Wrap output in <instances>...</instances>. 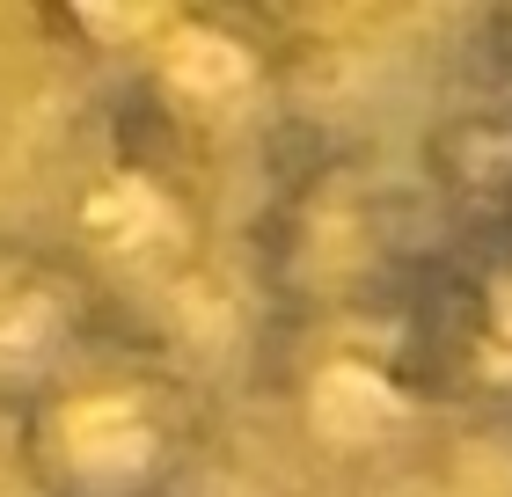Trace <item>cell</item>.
<instances>
[{"instance_id": "obj_4", "label": "cell", "mask_w": 512, "mask_h": 497, "mask_svg": "<svg viewBox=\"0 0 512 497\" xmlns=\"http://www.w3.org/2000/svg\"><path fill=\"white\" fill-rule=\"evenodd\" d=\"M96 66L110 74V96L176 132L183 147L220 161L249 147L286 110V44L271 22L235 8H88L66 15Z\"/></svg>"}, {"instance_id": "obj_1", "label": "cell", "mask_w": 512, "mask_h": 497, "mask_svg": "<svg viewBox=\"0 0 512 497\" xmlns=\"http://www.w3.org/2000/svg\"><path fill=\"white\" fill-rule=\"evenodd\" d=\"M52 234L132 322L161 329V307L191 300L213 278L220 169L132 103L103 96L66 147Z\"/></svg>"}, {"instance_id": "obj_6", "label": "cell", "mask_w": 512, "mask_h": 497, "mask_svg": "<svg viewBox=\"0 0 512 497\" xmlns=\"http://www.w3.org/2000/svg\"><path fill=\"white\" fill-rule=\"evenodd\" d=\"M132 322L96 278H88L52 227L0 234V424H15L44 388H59L88 351H103Z\"/></svg>"}, {"instance_id": "obj_5", "label": "cell", "mask_w": 512, "mask_h": 497, "mask_svg": "<svg viewBox=\"0 0 512 497\" xmlns=\"http://www.w3.org/2000/svg\"><path fill=\"white\" fill-rule=\"evenodd\" d=\"M271 395L293 439L337 468H381L447 424L417 344V293L271 322Z\"/></svg>"}, {"instance_id": "obj_2", "label": "cell", "mask_w": 512, "mask_h": 497, "mask_svg": "<svg viewBox=\"0 0 512 497\" xmlns=\"http://www.w3.org/2000/svg\"><path fill=\"white\" fill-rule=\"evenodd\" d=\"M30 497H183L213 446V395L169 329H125L8 424Z\"/></svg>"}, {"instance_id": "obj_7", "label": "cell", "mask_w": 512, "mask_h": 497, "mask_svg": "<svg viewBox=\"0 0 512 497\" xmlns=\"http://www.w3.org/2000/svg\"><path fill=\"white\" fill-rule=\"evenodd\" d=\"M417 344L447 417L512 424V234L439 242L417 286Z\"/></svg>"}, {"instance_id": "obj_3", "label": "cell", "mask_w": 512, "mask_h": 497, "mask_svg": "<svg viewBox=\"0 0 512 497\" xmlns=\"http://www.w3.org/2000/svg\"><path fill=\"white\" fill-rule=\"evenodd\" d=\"M439 227L417 183L388 176L374 154L315 147L300 154L256 227V278L278 315H337V307L410 300L425 286Z\"/></svg>"}]
</instances>
